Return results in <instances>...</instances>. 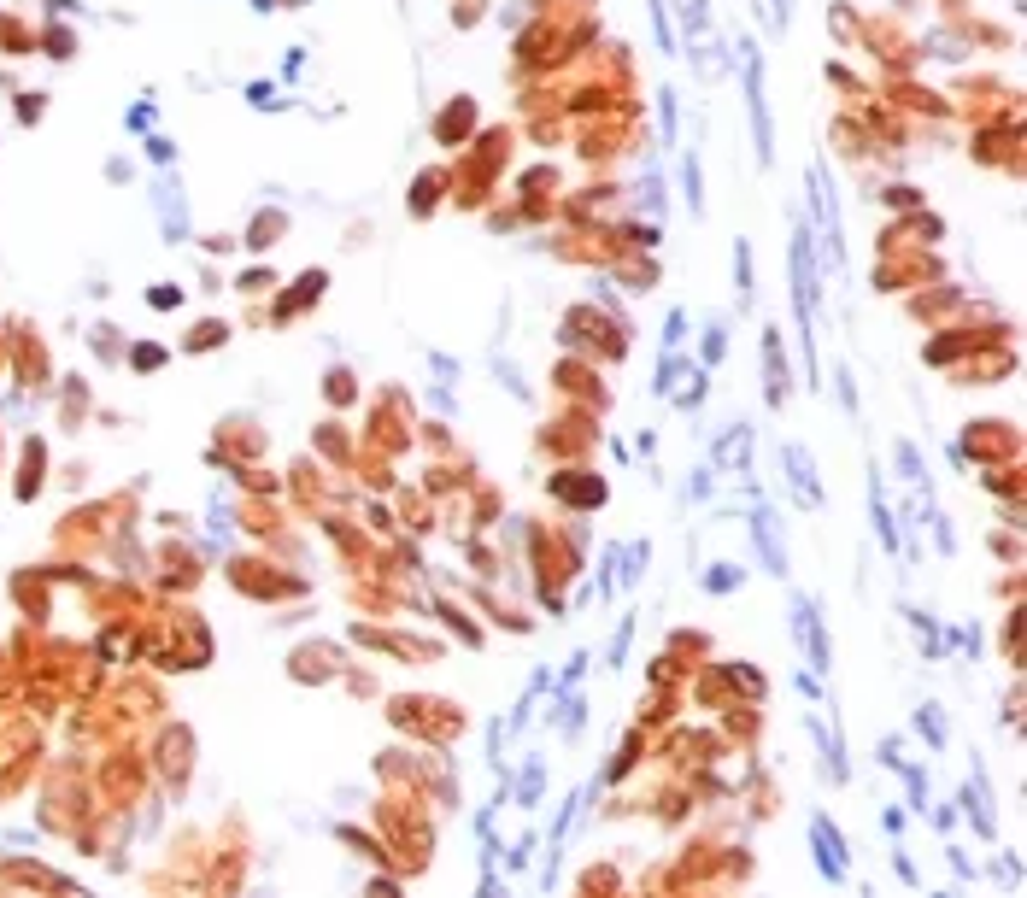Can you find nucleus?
<instances>
[{
	"mask_svg": "<svg viewBox=\"0 0 1027 898\" xmlns=\"http://www.w3.org/2000/svg\"><path fill=\"white\" fill-rule=\"evenodd\" d=\"M734 294H740V306H752V300H758V270H752V241H734Z\"/></svg>",
	"mask_w": 1027,
	"mask_h": 898,
	"instance_id": "14",
	"label": "nucleus"
},
{
	"mask_svg": "<svg viewBox=\"0 0 1027 898\" xmlns=\"http://www.w3.org/2000/svg\"><path fill=\"white\" fill-rule=\"evenodd\" d=\"M711 464H728V470H746V464H752V429H746V423H734V429H728V435L716 441Z\"/></svg>",
	"mask_w": 1027,
	"mask_h": 898,
	"instance_id": "11",
	"label": "nucleus"
},
{
	"mask_svg": "<svg viewBox=\"0 0 1027 898\" xmlns=\"http://www.w3.org/2000/svg\"><path fill=\"white\" fill-rule=\"evenodd\" d=\"M752 546H758V564L769 576H787V523L763 499H752Z\"/></svg>",
	"mask_w": 1027,
	"mask_h": 898,
	"instance_id": "5",
	"label": "nucleus"
},
{
	"mask_svg": "<svg viewBox=\"0 0 1027 898\" xmlns=\"http://www.w3.org/2000/svg\"><path fill=\"white\" fill-rule=\"evenodd\" d=\"M699 400H705V370H693V388H687V394H675V405H681V411H693Z\"/></svg>",
	"mask_w": 1027,
	"mask_h": 898,
	"instance_id": "28",
	"label": "nucleus"
},
{
	"mask_svg": "<svg viewBox=\"0 0 1027 898\" xmlns=\"http://www.w3.org/2000/svg\"><path fill=\"white\" fill-rule=\"evenodd\" d=\"M810 846H816V869H822V881H846L851 875V852L846 840H840V828L828 822V816H810Z\"/></svg>",
	"mask_w": 1027,
	"mask_h": 898,
	"instance_id": "7",
	"label": "nucleus"
},
{
	"mask_svg": "<svg viewBox=\"0 0 1027 898\" xmlns=\"http://www.w3.org/2000/svg\"><path fill=\"white\" fill-rule=\"evenodd\" d=\"M787 282H793V323H799V359H804V388H816L822 364H816V241L810 224L793 218V241H787Z\"/></svg>",
	"mask_w": 1027,
	"mask_h": 898,
	"instance_id": "1",
	"label": "nucleus"
},
{
	"mask_svg": "<svg viewBox=\"0 0 1027 898\" xmlns=\"http://www.w3.org/2000/svg\"><path fill=\"white\" fill-rule=\"evenodd\" d=\"M540 787H546V764H540V758H529V764H523V775H517V810L535 805Z\"/></svg>",
	"mask_w": 1027,
	"mask_h": 898,
	"instance_id": "15",
	"label": "nucleus"
},
{
	"mask_svg": "<svg viewBox=\"0 0 1027 898\" xmlns=\"http://www.w3.org/2000/svg\"><path fill=\"white\" fill-rule=\"evenodd\" d=\"M722 353H728V341H722V323H711V329H705V370H716V364H722Z\"/></svg>",
	"mask_w": 1027,
	"mask_h": 898,
	"instance_id": "24",
	"label": "nucleus"
},
{
	"mask_svg": "<svg viewBox=\"0 0 1027 898\" xmlns=\"http://www.w3.org/2000/svg\"><path fill=\"white\" fill-rule=\"evenodd\" d=\"M687 364L675 359V353H664V364H658V376H652V394H675V376H681Z\"/></svg>",
	"mask_w": 1027,
	"mask_h": 898,
	"instance_id": "21",
	"label": "nucleus"
},
{
	"mask_svg": "<svg viewBox=\"0 0 1027 898\" xmlns=\"http://www.w3.org/2000/svg\"><path fill=\"white\" fill-rule=\"evenodd\" d=\"M916 734H922L934 752L945 746V734H951V728H945V717H939V705H922V711H916Z\"/></svg>",
	"mask_w": 1027,
	"mask_h": 898,
	"instance_id": "16",
	"label": "nucleus"
},
{
	"mask_svg": "<svg viewBox=\"0 0 1027 898\" xmlns=\"http://www.w3.org/2000/svg\"><path fill=\"white\" fill-rule=\"evenodd\" d=\"M681 188H687V206L705 212V182H699V159H693V153L681 159Z\"/></svg>",
	"mask_w": 1027,
	"mask_h": 898,
	"instance_id": "18",
	"label": "nucleus"
},
{
	"mask_svg": "<svg viewBox=\"0 0 1027 898\" xmlns=\"http://www.w3.org/2000/svg\"><path fill=\"white\" fill-rule=\"evenodd\" d=\"M834 382H840V405H846V411H857V388H851V370H840Z\"/></svg>",
	"mask_w": 1027,
	"mask_h": 898,
	"instance_id": "29",
	"label": "nucleus"
},
{
	"mask_svg": "<svg viewBox=\"0 0 1027 898\" xmlns=\"http://www.w3.org/2000/svg\"><path fill=\"white\" fill-rule=\"evenodd\" d=\"M763 24H769V30H787V24H793V0H769V6H763Z\"/></svg>",
	"mask_w": 1027,
	"mask_h": 898,
	"instance_id": "25",
	"label": "nucleus"
},
{
	"mask_svg": "<svg viewBox=\"0 0 1027 898\" xmlns=\"http://www.w3.org/2000/svg\"><path fill=\"white\" fill-rule=\"evenodd\" d=\"M793 640H799L810 675L834 670V640H828V623H822V605L810 593H793Z\"/></svg>",
	"mask_w": 1027,
	"mask_h": 898,
	"instance_id": "3",
	"label": "nucleus"
},
{
	"mask_svg": "<svg viewBox=\"0 0 1027 898\" xmlns=\"http://www.w3.org/2000/svg\"><path fill=\"white\" fill-rule=\"evenodd\" d=\"M628 640H634V617H623V623H617V640H611V652H605V664H611V670H623Z\"/></svg>",
	"mask_w": 1027,
	"mask_h": 898,
	"instance_id": "22",
	"label": "nucleus"
},
{
	"mask_svg": "<svg viewBox=\"0 0 1027 898\" xmlns=\"http://www.w3.org/2000/svg\"><path fill=\"white\" fill-rule=\"evenodd\" d=\"M552 722H558L564 740H576L581 728H587V699H581L576 687H558V711H552Z\"/></svg>",
	"mask_w": 1027,
	"mask_h": 898,
	"instance_id": "12",
	"label": "nucleus"
},
{
	"mask_svg": "<svg viewBox=\"0 0 1027 898\" xmlns=\"http://www.w3.org/2000/svg\"><path fill=\"white\" fill-rule=\"evenodd\" d=\"M810 734H816V746H822V769H828V781H851V758H846V740H840V728L822 717H810Z\"/></svg>",
	"mask_w": 1027,
	"mask_h": 898,
	"instance_id": "9",
	"label": "nucleus"
},
{
	"mask_svg": "<svg viewBox=\"0 0 1027 898\" xmlns=\"http://www.w3.org/2000/svg\"><path fill=\"white\" fill-rule=\"evenodd\" d=\"M787 388H793V382H787V353H781V335L769 329V335H763V400L787 405Z\"/></svg>",
	"mask_w": 1027,
	"mask_h": 898,
	"instance_id": "8",
	"label": "nucleus"
},
{
	"mask_svg": "<svg viewBox=\"0 0 1027 898\" xmlns=\"http://www.w3.org/2000/svg\"><path fill=\"white\" fill-rule=\"evenodd\" d=\"M658 118H664V147H675V89H658Z\"/></svg>",
	"mask_w": 1027,
	"mask_h": 898,
	"instance_id": "23",
	"label": "nucleus"
},
{
	"mask_svg": "<svg viewBox=\"0 0 1027 898\" xmlns=\"http://www.w3.org/2000/svg\"><path fill=\"white\" fill-rule=\"evenodd\" d=\"M681 329H687V312H670V323H664V353L681 347Z\"/></svg>",
	"mask_w": 1027,
	"mask_h": 898,
	"instance_id": "27",
	"label": "nucleus"
},
{
	"mask_svg": "<svg viewBox=\"0 0 1027 898\" xmlns=\"http://www.w3.org/2000/svg\"><path fill=\"white\" fill-rule=\"evenodd\" d=\"M810 206H816V224H822V265L846 270V235H840V206H834V188H828V171L816 165L810 171Z\"/></svg>",
	"mask_w": 1027,
	"mask_h": 898,
	"instance_id": "4",
	"label": "nucleus"
},
{
	"mask_svg": "<svg viewBox=\"0 0 1027 898\" xmlns=\"http://www.w3.org/2000/svg\"><path fill=\"white\" fill-rule=\"evenodd\" d=\"M711 494V464H705V470H693V499H705Z\"/></svg>",
	"mask_w": 1027,
	"mask_h": 898,
	"instance_id": "30",
	"label": "nucleus"
},
{
	"mask_svg": "<svg viewBox=\"0 0 1027 898\" xmlns=\"http://www.w3.org/2000/svg\"><path fill=\"white\" fill-rule=\"evenodd\" d=\"M740 582H746V570H740V564H716L711 576H705V587H711V593H734Z\"/></svg>",
	"mask_w": 1027,
	"mask_h": 898,
	"instance_id": "19",
	"label": "nucleus"
},
{
	"mask_svg": "<svg viewBox=\"0 0 1027 898\" xmlns=\"http://www.w3.org/2000/svg\"><path fill=\"white\" fill-rule=\"evenodd\" d=\"M740 83H746V118H752V153L769 171L775 165V124H769V94H763V53L758 42H740Z\"/></svg>",
	"mask_w": 1027,
	"mask_h": 898,
	"instance_id": "2",
	"label": "nucleus"
},
{
	"mask_svg": "<svg viewBox=\"0 0 1027 898\" xmlns=\"http://www.w3.org/2000/svg\"><path fill=\"white\" fill-rule=\"evenodd\" d=\"M464 124H476V112H470V100H458V106H452L447 118H441V141H458V130H464Z\"/></svg>",
	"mask_w": 1027,
	"mask_h": 898,
	"instance_id": "20",
	"label": "nucleus"
},
{
	"mask_svg": "<svg viewBox=\"0 0 1027 898\" xmlns=\"http://www.w3.org/2000/svg\"><path fill=\"white\" fill-rule=\"evenodd\" d=\"M963 805H969V822H975L981 834H992V787L981 781V769L969 775V787H963Z\"/></svg>",
	"mask_w": 1027,
	"mask_h": 898,
	"instance_id": "13",
	"label": "nucleus"
},
{
	"mask_svg": "<svg viewBox=\"0 0 1027 898\" xmlns=\"http://www.w3.org/2000/svg\"><path fill=\"white\" fill-rule=\"evenodd\" d=\"M781 470H787V488H793V499H799L804 511H822V482H816V458H810V447L804 441H787L781 447Z\"/></svg>",
	"mask_w": 1027,
	"mask_h": 898,
	"instance_id": "6",
	"label": "nucleus"
},
{
	"mask_svg": "<svg viewBox=\"0 0 1027 898\" xmlns=\"http://www.w3.org/2000/svg\"><path fill=\"white\" fill-rule=\"evenodd\" d=\"M681 12H687V30H693V36H699V30L711 24V0H687Z\"/></svg>",
	"mask_w": 1027,
	"mask_h": 898,
	"instance_id": "26",
	"label": "nucleus"
},
{
	"mask_svg": "<svg viewBox=\"0 0 1027 898\" xmlns=\"http://www.w3.org/2000/svg\"><path fill=\"white\" fill-rule=\"evenodd\" d=\"M869 511H875V535H881V546H887V552H904V523H898V511L887 505L881 476H869Z\"/></svg>",
	"mask_w": 1027,
	"mask_h": 898,
	"instance_id": "10",
	"label": "nucleus"
},
{
	"mask_svg": "<svg viewBox=\"0 0 1027 898\" xmlns=\"http://www.w3.org/2000/svg\"><path fill=\"white\" fill-rule=\"evenodd\" d=\"M652 6V36H658V53H675V24H670V0H646Z\"/></svg>",
	"mask_w": 1027,
	"mask_h": 898,
	"instance_id": "17",
	"label": "nucleus"
}]
</instances>
